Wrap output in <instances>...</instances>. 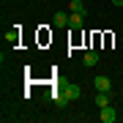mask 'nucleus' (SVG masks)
<instances>
[{"mask_svg": "<svg viewBox=\"0 0 123 123\" xmlns=\"http://www.w3.org/2000/svg\"><path fill=\"white\" fill-rule=\"evenodd\" d=\"M112 6H123V0H112Z\"/></svg>", "mask_w": 123, "mask_h": 123, "instance_id": "9d476101", "label": "nucleus"}, {"mask_svg": "<svg viewBox=\"0 0 123 123\" xmlns=\"http://www.w3.org/2000/svg\"><path fill=\"white\" fill-rule=\"evenodd\" d=\"M107 104H110V93H104V90H98V93H96V107H98V110H101V107H107Z\"/></svg>", "mask_w": 123, "mask_h": 123, "instance_id": "0eeeda50", "label": "nucleus"}, {"mask_svg": "<svg viewBox=\"0 0 123 123\" xmlns=\"http://www.w3.org/2000/svg\"><path fill=\"white\" fill-rule=\"evenodd\" d=\"M60 90H63V93L68 96V101H74V98H79V96H82V88H79L77 82H68V85H63Z\"/></svg>", "mask_w": 123, "mask_h": 123, "instance_id": "f257e3e1", "label": "nucleus"}, {"mask_svg": "<svg viewBox=\"0 0 123 123\" xmlns=\"http://www.w3.org/2000/svg\"><path fill=\"white\" fill-rule=\"evenodd\" d=\"M52 25H55V27H68V14L57 11L55 17H52Z\"/></svg>", "mask_w": 123, "mask_h": 123, "instance_id": "423d86ee", "label": "nucleus"}, {"mask_svg": "<svg viewBox=\"0 0 123 123\" xmlns=\"http://www.w3.org/2000/svg\"><path fill=\"white\" fill-rule=\"evenodd\" d=\"M71 11H74V14H85V3H82V0H71Z\"/></svg>", "mask_w": 123, "mask_h": 123, "instance_id": "6e6552de", "label": "nucleus"}, {"mask_svg": "<svg viewBox=\"0 0 123 123\" xmlns=\"http://www.w3.org/2000/svg\"><path fill=\"white\" fill-rule=\"evenodd\" d=\"M6 41H8V44H17L19 41V30H11L8 36H6Z\"/></svg>", "mask_w": 123, "mask_h": 123, "instance_id": "1a4fd4ad", "label": "nucleus"}, {"mask_svg": "<svg viewBox=\"0 0 123 123\" xmlns=\"http://www.w3.org/2000/svg\"><path fill=\"white\" fill-rule=\"evenodd\" d=\"M115 118H118V112H115V107H101V120L104 123H115Z\"/></svg>", "mask_w": 123, "mask_h": 123, "instance_id": "20e7f679", "label": "nucleus"}, {"mask_svg": "<svg viewBox=\"0 0 123 123\" xmlns=\"http://www.w3.org/2000/svg\"><path fill=\"white\" fill-rule=\"evenodd\" d=\"M93 88H96V90H104V93H110L112 82H110V77H96V79H93Z\"/></svg>", "mask_w": 123, "mask_h": 123, "instance_id": "7ed1b4c3", "label": "nucleus"}, {"mask_svg": "<svg viewBox=\"0 0 123 123\" xmlns=\"http://www.w3.org/2000/svg\"><path fill=\"white\" fill-rule=\"evenodd\" d=\"M82 25H85V14H74V11H71L68 14V27H71V30H79Z\"/></svg>", "mask_w": 123, "mask_h": 123, "instance_id": "f03ea898", "label": "nucleus"}, {"mask_svg": "<svg viewBox=\"0 0 123 123\" xmlns=\"http://www.w3.org/2000/svg\"><path fill=\"white\" fill-rule=\"evenodd\" d=\"M82 63H85V66H96V63H98V52H96V49H88V52H85V57H82Z\"/></svg>", "mask_w": 123, "mask_h": 123, "instance_id": "39448f33", "label": "nucleus"}]
</instances>
